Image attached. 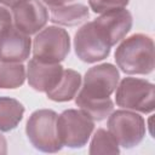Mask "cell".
I'll use <instances>...</instances> for the list:
<instances>
[{
	"label": "cell",
	"mask_w": 155,
	"mask_h": 155,
	"mask_svg": "<svg viewBox=\"0 0 155 155\" xmlns=\"http://www.w3.org/2000/svg\"><path fill=\"white\" fill-rule=\"evenodd\" d=\"M120 73L111 63H102L90 68L82 81V87L75 96V104L93 121L107 119L114 110L111 93L116 90Z\"/></svg>",
	"instance_id": "cell-1"
},
{
	"label": "cell",
	"mask_w": 155,
	"mask_h": 155,
	"mask_svg": "<svg viewBox=\"0 0 155 155\" xmlns=\"http://www.w3.org/2000/svg\"><path fill=\"white\" fill-rule=\"evenodd\" d=\"M154 41L149 35L133 34L121 41L115 51V62L121 71L130 75H147L154 70Z\"/></svg>",
	"instance_id": "cell-2"
},
{
	"label": "cell",
	"mask_w": 155,
	"mask_h": 155,
	"mask_svg": "<svg viewBox=\"0 0 155 155\" xmlns=\"http://www.w3.org/2000/svg\"><path fill=\"white\" fill-rule=\"evenodd\" d=\"M58 114L51 109H39L31 113L27 121L25 133L31 145L44 153H57L63 145L57 134Z\"/></svg>",
	"instance_id": "cell-3"
},
{
	"label": "cell",
	"mask_w": 155,
	"mask_h": 155,
	"mask_svg": "<svg viewBox=\"0 0 155 155\" xmlns=\"http://www.w3.org/2000/svg\"><path fill=\"white\" fill-rule=\"evenodd\" d=\"M115 102L119 107L143 114L155 109V86L148 80L138 78H124L117 84Z\"/></svg>",
	"instance_id": "cell-4"
},
{
	"label": "cell",
	"mask_w": 155,
	"mask_h": 155,
	"mask_svg": "<svg viewBox=\"0 0 155 155\" xmlns=\"http://www.w3.org/2000/svg\"><path fill=\"white\" fill-rule=\"evenodd\" d=\"M94 130V121L82 110L67 109L57 117V134L61 144L71 149L87 144Z\"/></svg>",
	"instance_id": "cell-5"
},
{
	"label": "cell",
	"mask_w": 155,
	"mask_h": 155,
	"mask_svg": "<svg viewBox=\"0 0 155 155\" xmlns=\"http://www.w3.org/2000/svg\"><path fill=\"white\" fill-rule=\"evenodd\" d=\"M70 52V36L63 28L50 25L41 29L33 41L34 58L45 63H59Z\"/></svg>",
	"instance_id": "cell-6"
},
{
	"label": "cell",
	"mask_w": 155,
	"mask_h": 155,
	"mask_svg": "<svg viewBox=\"0 0 155 155\" xmlns=\"http://www.w3.org/2000/svg\"><path fill=\"white\" fill-rule=\"evenodd\" d=\"M108 131L116 139L119 147L131 149L138 145L147 132L143 116L130 110L111 111L108 116Z\"/></svg>",
	"instance_id": "cell-7"
},
{
	"label": "cell",
	"mask_w": 155,
	"mask_h": 155,
	"mask_svg": "<svg viewBox=\"0 0 155 155\" xmlns=\"http://www.w3.org/2000/svg\"><path fill=\"white\" fill-rule=\"evenodd\" d=\"M74 48L78 58L85 63L103 61L110 54V46L102 39L92 22L85 23L74 36Z\"/></svg>",
	"instance_id": "cell-8"
},
{
	"label": "cell",
	"mask_w": 155,
	"mask_h": 155,
	"mask_svg": "<svg viewBox=\"0 0 155 155\" xmlns=\"http://www.w3.org/2000/svg\"><path fill=\"white\" fill-rule=\"evenodd\" d=\"M132 15L125 7L102 13L98 18L92 21L98 34L110 47L128 34L132 28Z\"/></svg>",
	"instance_id": "cell-9"
},
{
	"label": "cell",
	"mask_w": 155,
	"mask_h": 155,
	"mask_svg": "<svg viewBox=\"0 0 155 155\" xmlns=\"http://www.w3.org/2000/svg\"><path fill=\"white\" fill-rule=\"evenodd\" d=\"M12 19L19 31L33 35L46 25L48 12L39 0H23L12 8Z\"/></svg>",
	"instance_id": "cell-10"
},
{
	"label": "cell",
	"mask_w": 155,
	"mask_h": 155,
	"mask_svg": "<svg viewBox=\"0 0 155 155\" xmlns=\"http://www.w3.org/2000/svg\"><path fill=\"white\" fill-rule=\"evenodd\" d=\"M30 48L29 35L19 31L15 24L0 31V61L22 63L29 58Z\"/></svg>",
	"instance_id": "cell-11"
},
{
	"label": "cell",
	"mask_w": 155,
	"mask_h": 155,
	"mask_svg": "<svg viewBox=\"0 0 155 155\" xmlns=\"http://www.w3.org/2000/svg\"><path fill=\"white\" fill-rule=\"evenodd\" d=\"M63 70L59 63H45L31 58L27 67L28 84L35 91L48 92L59 82Z\"/></svg>",
	"instance_id": "cell-12"
},
{
	"label": "cell",
	"mask_w": 155,
	"mask_h": 155,
	"mask_svg": "<svg viewBox=\"0 0 155 155\" xmlns=\"http://www.w3.org/2000/svg\"><path fill=\"white\" fill-rule=\"evenodd\" d=\"M80 86H81L80 73L73 69H64L59 82L56 85V87L46 92V94L47 98L53 102H68L76 96Z\"/></svg>",
	"instance_id": "cell-13"
},
{
	"label": "cell",
	"mask_w": 155,
	"mask_h": 155,
	"mask_svg": "<svg viewBox=\"0 0 155 155\" xmlns=\"http://www.w3.org/2000/svg\"><path fill=\"white\" fill-rule=\"evenodd\" d=\"M90 17V11L86 5L71 4L58 7H51V22L59 25H78Z\"/></svg>",
	"instance_id": "cell-14"
},
{
	"label": "cell",
	"mask_w": 155,
	"mask_h": 155,
	"mask_svg": "<svg viewBox=\"0 0 155 155\" xmlns=\"http://www.w3.org/2000/svg\"><path fill=\"white\" fill-rule=\"evenodd\" d=\"M24 114L23 104L11 97H0V131L15 130L22 121Z\"/></svg>",
	"instance_id": "cell-15"
},
{
	"label": "cell",
	"mask_w": 155,
	"mask_h": 155,
	"mask_svg": "<svg viewBox=\"0 0 155 155\" xmlns=\"http://www.w3.org/2000/svg\"><path fill=\"white\" fill-rule=\"evenodd\" d=\"M25 76V67L22 63L0 61V88H18Z\"/></svg>",
	"instance_id": "cell-16"
},
{
	"label": "cell",
	"mask_w": 155,
	"mask_h": 155,
	"mask_svg": "<svg viewBox=\"0 0 155 155\" xmlns=\"http://www.w3.org/2000/svg\"><path fill=\"white\" fill-rule=\"evenodd\" d=\"M88 153L91 155L120 154V148H119L116 139L113 137V134L109 131L104 128H98L92 137Z\"/></svg>",
	"instance_id": "cell-17"
},
{
	"label": "cell",
	"mask_w": 155,
	"mask_h": 155,
	"mask_svg": "<svg viewBox=\"0 0 155 155\" xmlns=\"http://www.w3.org/2000/svg\"><path fill=\"white\" fill-rule=\"evenodd\" d=\"M130 0H88L90 8L94 13H105L113 10L124 8L128 5Z\"/></svg>",
	"instance_id": "cell-18"
},
{
	"label": "cell",
	"mask_w": 155,
	"mask_h": 155,
	"mask_svg": "<svg viewBox=\"0 0 155 155\" xmlns=\"http://www.w3.org/2000/svg\"><path fill=\"white\" fill-rule=\"evenodd\" d=\"M12 24H13L12 15L10 13V11L7 8L0 6V31Z\"/></svg>",
	"instance_id": "cell-19"
},
{
	"label": "cell",
	"mask_w": 155,
	"mask_h": 155,
	"mask_svg": "<svg viewBox=\"0 0 155 155\" xmlns=\"http://www.w3.org/2000/svg\"><path fill=\"white\" fill-rule=\"evenodd\" d=\"M46 5H48L50 7H58V6H64L68 5L75 0H42Z\"/></svg>",
	"instance_id": "cell-20"
},
{
	"label": "cell",
	"mask_w": 155,
	"mask_h": 155,
	"mask_svg": "<svg viewBox=\"0 0 155 155\" xmlns=\"http://www.w3.org/2000/svg\"><path fill=\"white\" fill-rule=\"evenodd\" d=\"M7 154V142L6 138L0 133V155Z\"/></svg>",
	"instance_id": "cell-21"
},
{
	"label": "cell",
	"mask_w": 155,
	"mask_h": 155,
	"mask_svg": "<svg viewBox=\"0 0 155 155\" xmlns=\"http://www.w3.org/2000/svg\"><path fill=\"white\" fill-rule=\"evenodd\" d=\"M22 1H23V0H0V4L5 5V6H7V7L13 8L16 5H18V4L22 2Z\"/></svg>",
	"instance_id": "cell-22"
}]
</instances>
